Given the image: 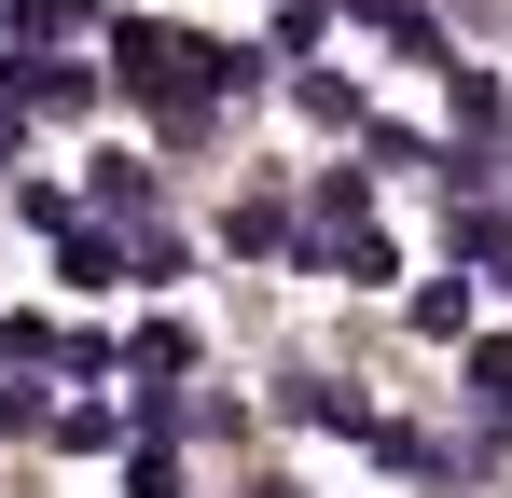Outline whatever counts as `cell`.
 <instances>
[{
    "label": "cell",
    "instance_id": "cell-1",
    "mask_svg": "<svg viewBox=\"0 0 512 498\" xmlns=\"http://www.w3.org/2000/svg\"><path fill=\"white\" fill-rule=\"evenodd\" d=\"M111 70H125V97H153V111H208L222 97V42H194V28H167V14H125L111 28Z\"/></svg>",
    "mask_w": 512,
    "mask_h": 498
},
{
    "label": "cell",
    "instance_id": "cell-2",
    "mask_svg": "<svg viewBox=\"0 0 512 498\" xmlns=\"http://www.w3.org/2000/svg\"><path fill=\"white\" fill-rule=\"evenodd\" d=\"M14 97H28V111H97V70H84V56H28Z\"/></svg>",
    "mask_w": 512,
    "mask_h": 498
},
{
    "label": "cell",
    "instance_id": "cell-3",
    "mask_svg": "<svg viewBox=\"0 0 512 498\" xmlns=\"http://www.w3.org/2000/svg\"><path fill=\"white\" fill-rule=\"evenodd\" d=\"M236 249H250V263H319V236H291V208H277V194L236 208Z\"/></svg>",
    "mask_w": 512,
    "mask_h": 498
},
{
    "label": "cell",
    "instance_id": "cell-4",
    "mask_svg": "<svg viewBox=\"0 0 512 498\" xmlns=\"http://www.w3.org/2000/svg\"><path fill=\"white\" fill-rule=\"evenodd\" d=\"M346 222H374V166H319V249H333Z\"/></svg>",
    "mask_w": 512,
    "mask_h": 498
},
{
    "label": "cell",
    "instance_id": "cell-5",
    "mask_svg": "<svg viewBox=\"0 0 512 498\" xmlns=\"http://www.w3.org/2000/svg\"><path fill=\"white\" fill-rule=\"evenodd\" d=\"M125 360H139V388H180V374H194V332H180V319H153Z\"/></svg>",
    "mask_w": 512,
    "mask_h": 498
},
{
    "label": "cell",
    "instance_id": "cell-6",
    "mask_svg": "<svg viewBox=\"0 0 512 498\" xmlns=\"http://www.w3.org/2000/svg\"><path fill=\"white\" fill-rule=\"evenodd\" d=\"M291 97H305V125H346V139H360V83H333V70H291Z\"/></svg>",
    "mask_w": 512,
    "mask_h": 498
},
{
    "label": "cell",
    "instance_id": "cell-7",
    "mask_svg": "<svg viewBox=\"0 0 512 498\" xmlns=\"http://www.w3.org/2000/svg\"><path fill=\"white\" fill-rule=\"evenodd\" d=\"M97 208H111V222H153V166L111 153V166H97Z\"/></svg>",
    "mask_w": 512,
    "mask_h": 498
},
{
    "label": "cell",
    "instance_id": "cell-8",
    "mask_svg": "<svg viewBox=\"0 0 512 498\" xmlns=\"http://www.w3.org/2000/svg\"><path fill=\"white\" fill-rule=\"evenodd\" d=\"M471 402L512 415V346H499V332H471Z\"/></svg>",
    "mask_w": 512,
    "mask_h": 498
},
{
    "label": "cell",
    "instance_id": "cell-9",
    "mask_svg": "<svg viewBox=\"0 0 512 498\" xmlns=\"http://www.w3.org/2000/svg\"><path fill=\"white\" fill-rule=\"evenodd\" d=\"M250 498H305V485H250Z\"/></svg>",
    "mask_w": 512,
    "mask_h": 498
},
{
    "label": "cell",
    "instance_id": "cell-10",
    "mask_svg": "<svg viewBox=\"0 0 512 498\" xmlns=\"http://www.w3.org/2000/svg\"><path fill=\"white\" fill-rule=\"evenodd\" d=\"M499 166H512V153H499Z\"/></svg>",
    "mask_w": 512,
    "mask_h": 498
}]
</instances>
